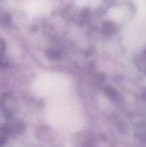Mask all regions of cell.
Listing matches in <instances>:
<instances>
[{
	"instance_id": "obj_2",
	"label": "cell",
	"mask_w": 146,
	"mask_h": 147,
	"mask_svg": "<svg viewBox=\"0 0 146 147\" xmlns=\"http://www.w3.org/2000/svg\"><path fill=\"white\" fill-rule=\"evenodd\" d=\"M70 80L65 75L52 72L40 75L33 84L34 92L48 101L70 94Z\"/></svg>"
},
{
	"instance_id": "obj_1",
	"label": "cell",
	"mask_w": 146,
	"mask_h": 147,
	"mask_svg": "<svg viewBox=\"0 0 146 147\" xmlns=\"http://www.w3.org/2000/svg\"><path fill=\"white\" fill-rule=\"evenodd\" d=\"M46 118L55 128L76 131L83 124V115L77 102L70 98L69 94L48 101Z\"/></svg>"
},
{
	"instance_id": "obj_3",
	"label": "cell",
	"mask_w": 146,
	"mask_h": 147,
	"mask_svg": "<svg viewBox=\"0 0 146 147\" xmlns=\"http://www.w3.org/2000/svg\"><path fill=\"white\" fill-rule=\"evenodd\" d=\"M24 10L30 16L46 13L50 9V3L46 1H28L23 5Z\"/></svg>"
}]
</instances>
